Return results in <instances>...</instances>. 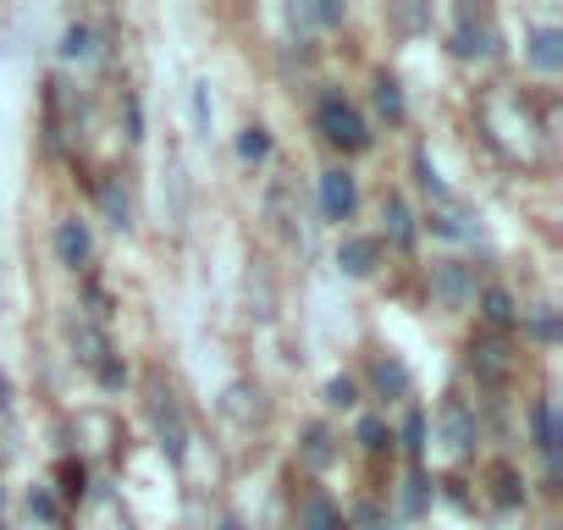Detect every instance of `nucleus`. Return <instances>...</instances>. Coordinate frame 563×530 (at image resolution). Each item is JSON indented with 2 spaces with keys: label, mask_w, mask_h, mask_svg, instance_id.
<instances>
[{
  "label": "nucleus",
  "mask_w": 563,
  "mask_h": 530,
  "mask_svg": "<svg viewBox=\"0 0 563 530\" xmlns=\"http://www.w3.org/2000/svg\"><path fill=\"white\" fill-rule=\"evenodd\" d=\"M321 133H327L338 150H365V144H371L360 111H354L343 95H321Z\"/></svg>",
  "instance_id": "nucleus-1"
},
{
  "label": "nucleus",
  "mask_w": 563,
  "mask_h": 530,
  "mask_svg": "<svg viewBox=\"0 0 563 530\" xmlns=\"http://www.w3.org/2000/svg\"><path fill=\"white\" fill-rule=\"evenodd\" d=\"M431 299H437V305H448V310H464V305L475 299L470 265H459V260H442L437 272H431Z\"/></svg>",
  "instance_id": "nucleus-2"
},
{
  "label": "nucleus",
  "mask_w": 563,
  "mask_h": 530,
  "mask_svg": "<svg viewBox=\"0 0 563 530\" xmlns=\"http://www.w3.org/2000/svg\"><path fill=\"white\" fill-rule=\"evenodd\" d=\"M354 205H360L354 177H349L343 166L321 172V210H327V221H349V216H354Z\"/></svg>",
  "instance_id": "nucleus-3"
},
{
  "label": "nucleus",
  "mask_w": 563,
  "mask_h": 530,
  "mask_svg": "<svg viewBox=\"0 0 563 530\" xmlns=\"http://www.w3.org/2000/svg\"><path fill=\"white\" fill-rule=\"evenodd\" d=\"M155 431H161V448H166L172 459H183V448H188V426H183V409H177L172 393L155 398Z\"/></svg>",
  "instance_id": "nucleus-4"
},
{
  "label": "nucleus",
  "mask_w": 563,
  "mask_h": 530,
  "mask_svg": "<svg viewBox=\"0 0 563 530\" xmlns=\"http://www.w3.org/2000/svg\"><path fill=\"white\" fill-rule=\"evenodd\" d=\"M453 51L459 56H492L497 51V34L475 18V12H459V34H453Z\"/></svg>",
  "instance_id": "nucleus-5"
},
{
  "label": "nucleus",
  "mask_w": 563,
  "mask_h": 530,
  "mask_svg": "<svg viewBox=\"0 0 563 530\" xmlns=\"http://www.w3.org/2000/svg\"><path fill=\"white\" fill-rule=\"evenodd\" d=\"M442 442H448V453H470L475 448V415L464 404H448L442 409Z\"/></svg>",
  "instance_id": "nucleus-6"
},
{
  "label": "nucleus",
  "mask_w": 563,
  "mask_h": 530,
  "mask_svg": "<svg viewBox=\"0 0 563 530\" xmlns=\"http://www.w3.org/2000/svg\"><path fill=\"white\" fill-rule=\"evenodd\" d=\"M376 260H382V243H376V238H349V243L338 249V265H343L349 277H371Z\"/></svg>",
  "instance_id": "nucleus-7"
},
{
  "label": "nucleus",
  "mask_w": 563,
  "mask_h": 530,
  "mask_svg": "<svg viewBox=\"0 0 563 530\" xmlns=\"http://www.w3.org/2000/svg\"><path fill=\"white\" fill-rule=\"evenodd\" d=\"M56 254H62V265H84L89 260V227L84 221H62L56 227Z\"/></svg>",
  "instance_id": "nucleus-8"
},
{
  "label": "nucleus",
  "mask_w": 563,
  "mask_h": 530,
  "mask_svg": "<svg viewBox=\"0 0 563 530\" xmlns=\"http://www.w3.org/2000/svg\"><path fill=\"white\" fill-rule=\"evenodd\" d=\"M530 426H536V448L547 453V464H558V415H552V398H536Z\"/></svg>",
  "instance_id": "nucleus-9"
},
{
  "label": "nucleus",
  "mask_w": 563,
  "mask_h": 530,
  "mask_svg": "<svg viewBox=\"0 0 563 530\" xmlns=\"http://www.w3.org/2000/svg\"><path fill=\"white\" fill-rule=\"evenodd\" d=\"M530 62H536L541 73H558V67H563V34H558V29H541V34L530 40Z\"/></svg>",
  "instance_id": "nucleus-10"
},
{
  "label": "nucleus",
  "mask_w": 563,
  "mask_h": 530,
  "mask_svg": "<svg viewBox=\"0 0 563 530\" xmlns=\"http://www.w3.org/2000/svg\"><path fill=\"white\" fill-rule=\"evenodd\" d=\"M387 243L393 249H409L415 243V221H409V205L404 199H387Z\"/></svg>",
  "instance_id": "nucleus-11"
},
{
  "label": "nucleus",
  "mask_w": 563,
  "mask_h": 530,
  "mask_svg": "<svg viewBox=\"0 0 563 530\" xmlns=\"http://www.w3.org/2000/svg\"><path fill=\"white\" fill-rule=\"evenodd\" d=\"M481 316H486L492 327H514L519 310H514V299H508L503 288H486V294H481Z\"/></svg>",
  "instance_id": "nucleus-12"
},
{
  "label": "nucleus",
  "mask_w": 563,
  "mask_h": 530,
  "mask_svg": "<svg viewBox=\"0 0 563 530\" xmlns=\"http://www.w3.org/2000/svg\"><path fill=\"white\" fill-rule=\"evenodd\" d=\"M470 365H475L486 382H503V376H508V360H503V349H497V343H481V349L470 354Z\"/></svg>",
  "instance_id": "nucleus-13"
},
{
  "label": "nucleus",
  "mask_w": 563,
  "mask_h": 530,
  "mask_svg": "<svg viewBox=\"0 0 563 530\" xmlns=\"http://www.w3.org/2000/svg\"><path fill=\"white\" fill-rule=\"evenodd\" d=\"M305 530H343V514L327 497H310L305 503Z\"/></svg>",
  "instance_id": "nucleus-14"
},
{
  "label": "nucleus",
  "mask_w": 563,
  "mask_h": 530,
  "mask_svg": "<svg viewBox=\"0 0 563 530\" xmlns=\"http://www.w3.org/2000/svg\"><path fill=\"white\" fill-rule=\"evenodd\" d=\"M62 56H67V62H89V56H95V34H89L84 23L67 29V34H62Z\"/></svg>",
  "instance_id": "nucleus-15"
},
{
  "label": "nucleus",
  "mask_w": 563,
  "mask_h": 530,
  "mask_svg": "<svg viewBox=\"0 0 563 530\" xmlns=\"http://www.w3.org/2000/svg\"><path fill=\"white\" fill-rule=\"evenodd\" d=\"M100 210L111 216V227H128V216H133V210H128V194H122V183H106V188H100Z\"/></svg>",
  "instance_id": "nucleus-16"
},
{
  "label": "nucleus",
  "mask_w": 563,
  "mask_h": 530,
  "mask_svg": "<svg viewBox=\"0 0 563 530\" xmlns=\"http://www.w3.org/2000/svg\"><path fill=\"white\" fill-rule=\"evenodd\" d=\"M404 387H409L404 365H398V360H382V365H376V393H382V398H398Z\"/></svg>",
  "instance_id": "nucleus-17"
},
{
  "label": "nucleus",
  "mask_w": 563,
  "mask_h": 530,
  "mask_svg": "<svg viewBox=\"0 0 563 530\" xmlns=\"http://www.w3.org/2000/svg\"><path fill=\"white\" fill-rule=\"evenodd\" d=\"M376 111H382L387 122H404V95H398V84H393V78H382V84H376Z\"/></svg>",
  "instance_id": "nucleus-18"
},
{
  "label": "nucleus",
  "mask_w": 563,
  "mask_h": 530,
  "mask_svg": "<svg viewBox=\"0 0 563 530\" xmlns=\"http://www.w3.org/2000/svg\"><path fill=\"white\" fill-rule=\"evenodd\" d=\"M238 155H243V161H265V155H271V133H265V128H243V133H238Z\"/></svg>",
  "instance_id": "nucleus-19"
},
{
  "label": "nucleus",
  "mask_w": 563,
  "mask_h": 530,
  "mask_svg": "<svg viewBox=\"0 0 563 530\" xmlns=\"http://www.w3.org/2000/svg\"><path fill=\"white\" fill-rule=\"evenodd\" d=\"M305 459H310L316 470H321V464H332V437H327L321 426H310V431H305Z\"/></svg>",
  "instance_id": "nucleus-20"
},
{
  "label": "nucleus",
  "mask_w": 563,
  "mask_h": 530,
  "mask_svg": "<svg viewBox=\"0 0 563 530\" xmlns=\"http://www.w3.org/2000/svg\"><path fill=\"white\" fill-rule=\"evenodd\" d=\"M188 111H194V128H199V139H210V89H205V84H194V95H188Z\"/></svg>",
  "instance_id": "nucleus-21"
},
{
  "label": "nucleus",
  "mask_w": 563,
  "mask_h": 530,
  "mask_svg": "<svg viewBox=\"0 0 563 530\" xmlns=\"http://www.w3.org/2000/svg\"><path fill=\"white\" fill-rule=\"evenodd\" d=\"M327 404H332V409H354V404H360V387H354L349 376H332V382H327Z\"/></svg>",
  "instance_id": "nucleus-22"
},
{
  "label": "nucleus",
  "mask_w": 563,
  "mask_h": 530,
  "mask_svg": "<svg viewBox=\"0 0 563 530\" xmlns=\"http://www.w3.org/2000/svg\"><path fill=\"white\" fill-rule=\"evenodd\" d=\"M360 442H365V448H371V453H382V448H387V442H393V437H387V426H382V420H376V415H365V420H360Z\"/></svg>",
  "instance_id": "nucleus-23"
},
{
  "label": "nucleus",
  "mask_w": 563,
  "mask_h": 530,
  "mask_svg": "<svg viewBox=\"0 0 563 530\" xmlns=\"http://www.w3.org/2000/svg\"><path fill=\"white\" fill-rule=\"evenodd\" d=\"M404 448L420 459V448H426V415L420 409H409V420H404Z\"/></svg>",
  "instance_id": "nucleus-24"
},
{
  "label": "nucleus",
  "mask_w": 563,
  "mask_h": 530,
  "mask_svg": "<svg viewBox=\"0 0 563 530\" xmlns=\"http://www.w3.org/2000/svg\"><path fill=\"white\" fill-rule=\"evenodd\" d=\"M492 481H497V503H503V508H514V503H519V481H514V470H497Z\"/></svg>",
  "instance_id": "nucleus-25"
},
{
  "label": "nucleus",
  "mask_w": 563,
  "mask_h": 530,
  "mask_svg": "<svg viewBox=\"0 0 563 530\" xmlns=\"http://www.w3.org/2000/svg\"><path fill=\"white\" fill-rule=\"evenodd\" d=\"M128 382V365L122 360H100V387H122Z\"/></svg>",
  "instance_id": "nucleus-26"
},
{
  "label": "nucleus",
  "mask_w": 563,
  "mask_h": 530,
  "mask_svg": "<svg viewBox=\"0 0 563 530\" xmlns=\"http://www.w3.org/2000/svg\"><path fill=\"white\" fill-rule=\"evenodd\" d=\"M530 332L552 343V338H558V316H552V310H536V321H530Z\"/></svg>",
  "instance_id": "nucleus-27"
},
{
  "label": "nucleus",
  "mask_w": 563,
  "mask_h": 530,
  "mask_svg": "<svg viewBox=\"0 0 563 530\" xmlns=\"http://www.w3.org/2000/svg\"><path fill=\"white\" fill-rule=\"evenodd\" d=\"M404 486H409V492H404V508H409V514H420V508H426V481L415 475V481H404Z\"/></svg>",
  "instance_id": "nucleus-28"
},
{
  "label": "nucleus",
  "mask_w": 563,
  "mask_h": 530,
  "mask_svg": "<svg viewBox=\"0 0 563 530\" xmlns=\"http://www.w3.org/2000/svg\"><path fill=\"white\" fill-rule=\"evenodd\" d=\"M62 492H67V497H84V470H78V464L62 470Z\"/></svg>",
  "instance_id": "nucleus-29"
},
{
  "label": "nucleus",
  "mask_w": 563,
  "mask_h": 530,
  "mask_svg": "<svg viewBox=\"0 0 563 530\" xmlns=\"http://www.w3.org/2000/svg\"><path fill=\"white\" fill-rule=\"evenodd\" d=\"M221 530H243V525H238V519H232V514H227V519H221Z\"/></svg>",
  "instance_id": "nucleus-30"
}]
</instances>
